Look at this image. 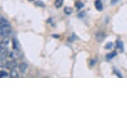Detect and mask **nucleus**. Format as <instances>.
Instances as JSON below:
<instances>
[{
	"mask_svg": "<svg viewBox=\"0 0 127 127\" xmlns=\"http://www.w3.org/2000/svg\"><path fill=\"white\" fill-rule=\"evenodd\" d=\"M18 68H19V70H20L21 72H25L26 71H27V69H28V65L26 63H24V62H23V63H21V64H19L18 65Z\"/></svg>",
	"mask_w": 127,
	"mask_h": 127,
	"instance_id": "obj_8",
	"label": "nucleus"
},
{
	"mask_svg": "<svg viewBox=\"0 0 127 127\" xmlns=\"http://www.w3.org/2000/svg\"><path fill=\"white\" fill-rule=\"evenodd\" d=\"M13 48L14 50H20V44L16 38H13Z\"/></svg>",
	"mask_w": 127,
	"mask_h": 127,
	"instance_id": "obj_7",
	"label": "nucleus"
},
{
	"mask_svg": "<svg viewBox=\"0 0 127 127\" xmlns=\"http://www.w3.org/2000/svg\"><path fill=\"white\" fill-rule=\"evenodd\" d=\"M53 37H59V36L58 35H53Z\"/></svg>",
	"mask_w": 127,
	"mask_h": 127,
	"instance_id": "obj_21",
	"label": "nucleus"
},
{
	"mask_svg": "<svg viewBox=\"0 0 127 127\" xmlns=\"http://www.w3.org/2000/svg\"><path fill=\"white\" fill-rule=\"evenodd\" d=\"M28 1H30V2H31V1H34V0H28Z\"/></svg>",
	"mask_w": 127,
	"mask_h": 127,
	"instance_id": "obj_22",
	"label": "nucleus"
},
{
	"mask_svg": "<svg viewBox=\"0 0 127 127\" xmlns=\"http://www.w3.org/2000/svg\"><path fill=\"white\" fill-rule=\"evenodd\" d=\"M105 38V34L103 32H98L96 33V35H95V39L99 42H101Z\"/></svg>",
	"mask_w": 127,
	"mask_h": 127,
	"instance_id": "obj_5",
	"label": "nucleus"
},
{
	"mask_svg": "<svg viewBox=\"0 0 127 127\" xmlns=\"http://www.w3.org/2000/svg\"><path fill=\"white\" fill-rule=\"evenodd\" d=\"M6 76H8V73H7L6 71H0V78H2V77H6Z\"/></svg>",
	"mask_w": 127,
	"mask_h": 127,
	"instance_id": "obj_16",
	"label": "nucleus"
},
{
	"mask_svg": "<svg viewBox=\"0 0 127 127\" xmlns=\"http://www.w3.org/2000/svg\"><path fill=\"white\" fill-rule=\"evenodd\" d=\"M76 7L77 8L81 9V8H83V7H84V4L82 3H80V2H76Z\"/></svg>",
	"mask_w": 127,
	"mask_h": 127,
	"instance_id": "obj_17",
	"label": "nucleus"
},
{
	"mask_svg": "<svg viewBox=\"0 0 127 127\" xmlns=\"http://www.w3.org/2000/svg\"><path fill=\"white\" fill-rule=\"evenodd\" d=\"M9 38L8 37H4V38L0 42V54L6 56L7 52H8V45H9Z\"/></svg>",
	"mask_w": 127,
	"mask_h": 127,
	"instance_id": "obj_2",
	"label": "nucleus"
},
{
	"mask_svg": "<svg viewBox=\"0 0 127 127\" xmlns=\"http://www.w3.org/2000/svg\"><path fill=\"white\" fill-rule=\"evenodd\" d=\"M35 5L36 6H41V7H44L45 5H44V3H42V1H37L35 3Z\"/></svg>",
	"mask_w": 127,
	"mask_h": 127,
	"instance_id": "obj_18",
	"label": "nucleus"
},
{
	"mask_svg": "<svg viewBox=\"0 0 127 127\" xmlns=\"http://www.w3.org/2000/svg\"><path fill=\"white\" fill-rule=\"evenodd\" d=\"M72 8H70V7H66L65 8H64V13H65L66 15H70V14L72 13Z\"/></svg>",
	"mask_w": 127,
	"mask_h": 127,
	"instance_id": "obj_13",
	"label": "nucleus"
},
{
	"mask_svg": "<svg viewBox=\"0 0 127 127\" xmlns=\"http://www.w3.org/2000/svg\"><path fill=\"white\" fill-rule=\"evenodd\" d=\"M120 0H111V4L112 5H114V4H116V3H118Z\"/></svg>",
	"mask_w": 127,
	"mask_h": 127,
	"instance_id": "obj_19",
	"label": "nucleus"
},
{
	"mask_svg": "<svg viewBox=\"0 0 127 127\" xmlns=\"http://www.w3.org/2000/svg\"><path fill=\"white\" fill-rule=\"evenodd\" d=\"M18 66V62H16V60H13V61L8 62H7L6 67L9 69V70H12V69H14L16 66Z\"/></svg>",
	"mask_w": 127,
	"mask_h": 127,
	"instance_id": "obj_4",
	"label": "nucleus"
},
{
	"mask_svg": "<svg viewBox=\"0 0 127 127\" xmlns=\"http://www.w3.org/2000/svg\"><path fill=\"white\" fill-rule=\"evenodd\" d=\"M12 30L10 23H8V20H6L5 18H2L0 20V35L3 37H8L10 34Z\"/></svg>",
	"mask_w": 127,
	"mask_h": 127,
	"instance_id": "obj_1",
	"label": "nucleus"
},
{
	"mask_svg": "<svg viewBox=\"0 0 127 127\" xmlns=\"http://www.w3.org/2000/svg\"><path fill=\"white\" fill-rule=\"evenodd\" d=\"M95 60H92V61H90V65L91 66H93V65H94V64H95Z\"/></svg>",
	"mask_w": 127,
	"mask_h": 127,
	"instance_id": "obj_20",
	"label": "nucleus"
},
{
	"mask_svg": "<svg viewBox=\"0 0 127 127\" xmlns=\"http://www.w3.org/2000/svg\"><path fill=\"white\" fill-rule=\"evenodd\" d=\"M63 4V0H56L55 1V7L57 8H60Z\"/></svg>",
	"mask_w": 127,
	"mask_h": 127,
	"instance_id": "obj_12",
	"label": "nucleus"
},
{
	"mask_svg": "<svg viewBox=\"0 0 127 127\" xmlns=\"http://www.w3.org/2000/svg\"><path fill=\"white\" fill-rule=\"evenodd\" d=\"M10 77H13V78H15V77H18L19 75H18V71H16L15 69H12L11 71H10Z\"/></svg>",
	"mask_w": 127,
	"mask_h": 127,
	"instance_id": "obj_11",
	"label": "nucleus"
},
{
	"mask_svg": "<svg viewBox=\"0 0 127 127\" xmlns=\"http://www.w3.org/2000/svg\"><path fill=\"white\" fill-rule=\"evenodd\" d=\"M95 7L98 11H101L103 9V5L100 0H95Z\"/></svg>",
	"mask_w": 127,
	"mask_h": 127,
	"instance_id": "obj_6",
	"label": "nucleus"
},
{
	"mask_svg": "<svg viewBox=\"0 0 127 127\" xmlns=\"http://www.w3.org/2000/svg\"><path fill=\"white\" fill-rule=\"evenodd\" d=\"M112 47H113V43H112V42H107V44L105 45V48L107 50H110L112 48Z\"/></svg>",
	"mask_w": 127,
	"mask_h": 127,
	"instance_id": "obj_15",
	"label": "nucleus"
},
{
	"mask_svg": "<svg viewBox=\"0 0 127 127\" xmlns=\"http://www.w3.org/2000/svg\"><path fill=\"white\" fill-rule=\"evenodd\" d=\"M7 62L5 60V56L4 55H1L0 56V67H3V66H6Z\"/></svg>",
	"mask_w": 127,
	"mask_h": 127,
	"instance_id": "obj_9",
	"label": "nucleus"
},
{
	"mask_svg": "<svg viewBox=\"0 0 127 127\" xmlns=\"http://www.w3.org/2000/svg\"><path fill=\"white\" fill-rule=\"evenodd\" d=\"M116 47H117V48L121 49V51H123V50H124L123 42H122L121 41H117V42H116Z\"/></svg>",
	"mask_w": 127,
	"mask_h": 127,
	"instance_id": "obj_14",
	"label": "nucleus"
},
{
	"mask_svg": "<svg viewBox=\"0 0 127 127\" xmlns=\"http://www.w3.org/2000/svg\"><path fill=\"white\" fill-rule=\"evenodd\" d=\"M8 56L10 57L11 59L13 60H17V59H21L23 58V54L19 50H14V51H12L8 53Z\"/></svg>",
	"mask_w": 127,
	"mask_h": 127,
	"instance_id": "obj_3",
	"label": "nucleus"
},
{
	"mask_svg": "<svg viewBox=\"0 0 127 127\" xmlns=\"http://www.w3.org/2000/svg\"><path fill=\"white\" fill-rule=\"evenodd\" d=\"M117 55V52H111V53H108L106 55V57H105V58H106L107 60H111L112 58H114L115 57H116Z\"/></svg>",
	"mask_w": 127,
	"mask_h": 127,
	"instance_id": "obj_10",
	"label": "nucleus"
}]
</instances>
